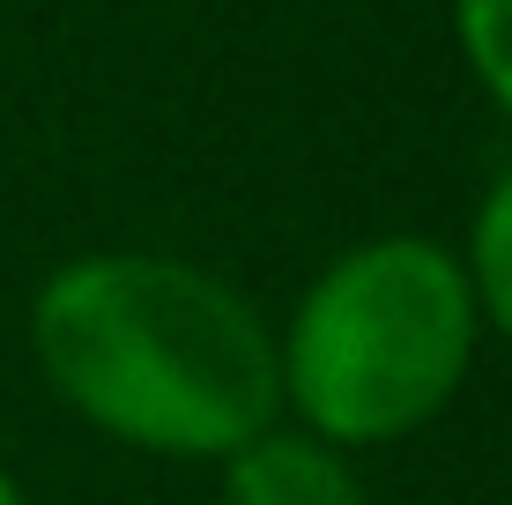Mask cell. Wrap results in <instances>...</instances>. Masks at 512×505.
Wrapping results in <instances>:
<instances>
[{"instance_id":"obj_1","label":"cell","mask_w":512,"mask_h":505,"mask_svg":"<svg viewBox=\"0 0 512 505\" xmlns=\"http://www.w3.org/2000/svg\"><path fill=\"white\" fill-rule=\"evenodd\" d=\"M30 350L82 424L141 454L223 461L282 409L260 312L171 253H82L45 275Z\"/></svg>"},{"instance_id":"obj_2","label":"cell","mask_w":512,"mask_h":505,"mask_svg":"<svg viewBox=\"0 0 512 505\" xmlns=\"http://www.w3.org/2000/svg\"><path fill=\"white\" fill-rule=\"evenodd\" d=\"M475 335L461 260L431 238H372L305 290L275 342L282 402L327 446H394L461 394Z\"/></svg>"},{"instance_id":"obj_3","label":"cell","mask_w":512,"mask_h":505,"mask_svg":"<svg viewBox=\"0 0 512 505\" xmlns=\"http://www.w3.org/2000/svg\"><path fill=\"white\" fill-rule=\"evenodd\" d=\"M223 505H372L342 446L312 431H260L238 454H223Z\"/></svg>"},{"instance_id":"obj_6","label":"cell","mask_w":512,"mask_h":505,"mask_svg":"<svg viewBox=\"0 0 512 505\" xmlns=\"http://www.w3.org/2000/svg\"><path fill=\"white\" fill-rule=\"evenodd\" d=\"M0 505H30L23 491H15V476H8V468H0Z\"/></svg>"},{"instance_id":"obj_5","label":"cell","mask_w":512,"mask_h":505,"mask_svg":"<svg viewBox=\"0 0 512 505\" xmlns=\"http://www.w3.org/2000/svg\"><path fill=\"white\" fill-rule=\"evenodd\" d=\"M453 30L475 82L512 112V0H453Z\"/></svg>"},{"instance_id":"obj_4","label":"cell","mask_w":512,"mask_h":505,"mask_svg":"<svg viewBox=\"0 0 512 505\" xmlns=\"http://www.w3.org/2000/svg\"><path fill=\"white\" fill-rule=\"evenodd\" d=\"M468 298H475V320H490L498 335L512 342V164L490 179L483 208H475V231H468Z\"/></svg>"}]
</instances>
